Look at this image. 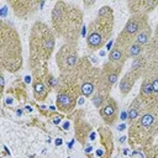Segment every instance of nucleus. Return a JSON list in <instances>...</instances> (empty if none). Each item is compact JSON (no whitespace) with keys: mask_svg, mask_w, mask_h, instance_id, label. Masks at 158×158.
<instances>
[{"mask_svg":"<svg viewBox=\"0 0 158 158\" xmlns=\"http://www.w3.org/2000/svg\"><path fill=\"white\" fill-rule=\"evenodd\" d=\"M75 100H77V89L70 83L69 85L63 86L57 94V106L63 112H68L72 109H74Z\"/></svg>","mask_w":158,"mask_h":158,"instance_id":"423d86ee","label":"nucleus"},{"mask_svg":"<svg viewBox=\"0 0 158 158\" xmlns=\"http://www.w3.org/2000/svg\"><path fill=\"white\" fill-rule=\"evenodd\" d=\"M112 31V10L110 6H102L95 21L90 23L89 35L86 38L88 47L96 51L99 49L106 40L110 37Z\"/></svg>","mask_w":158,"mask_h":158,"instance_id":"7ed1b4c3","label":"nucleus"},{"mask_svg":"<svg viewBox=\"0 0 158 158\" xmlns=\"http://www.w3.org/2000/svg\"><path fill=\"white\" fill-rule=\"evenodd\" d=\"M81 23V11L68 2L58 1L52 11V25L59 36L68 43H75Z\"/></svg>","mask_w":158,"mask_h":158,"instance_id":"f257e3e1","label":"nucleus"},{"mask_svg":"<svg viewBox=\"0 0 158 158\" xmlns=\"http://www.w3.org/2000/svg\"><path fill=\"white\" fill-rule=\"evenodd\" d=\"M151 40H152V30H151V26L147 25V26L136 36L135 43H137V44H139V46L143 47V46L148 44V43L151 42Z\"/></svg>","mask_w":158,"mask_h":158,"instance_id":"f8f14e48","label":"nucleus"},{"mask_svg":"<svg viewBox=\"0 0 158 158\" xmlns=\"http://www.w3.org/2000/svg\"><path fill=\"white\" fill-rule=\"evenodd\" d=\"M143 52L142 49V46L137 44V43H131L127 48H126V54H127V58H137L141 56V53Z\"/></svg>","mask_w":158,"mask_h":158,"instance_id":"2eb2a0df","label":"nucleus"},{"mask_svg":"<svg viewBox=\"0 0 158 158\" xmlns=\"http://www.w3.org/2000/svg\"><path fill=\"white\" fill-rule=\"evenodd\" d=\"M156 120H157L156 118V115L152 111L144 112L143 115L139 116V118L137 120L136 123H132L131 136H133L135 138H137L138 135H139V138H142V133L143 132H148L153 127Z\"/></svg>","mask_w":158,"mask_h":158,"instance_id":"0eeeda50","label":"nucleus"},{"mask_svg":"<svg viewBox=\"0 0 158 158\" xmlns=\"http://www.w3.org/2000/svg\"><path fill=\"white\" fill-rule=\"evenodd\" d=\"M141 105H142V104H141L139 99H136V100L132 102V105H131V107H130V110H128V114H127V118L130 120L131 123H133V122L136 121V118L139 116Z\"/></svg>","mask_w":158,"mask_h":158,"instance_id":"4468645a","label":"nucleus"},{"mask_svg":"<svg viewBox=\"0 0 158 158\" xmlns=\"http://www.w3.org/2000/svg\"><path fill=\"white\" fill-rule=\"evenodd\" d=\"M70 126V123H69V121H65L64 122V130H68V127Z\"/></svg>","mask_w":158,"mask_h":158,"instance_id":"6ab92c4d","label":"nucleus"},{"mask_svg":"<svg viewBox=\"0 0 158 158\" xmlns=\"http://www.w3.org/2000/svg\"><path fill=\"white\" fill-rule=\"evenodd\" d=\"M60 143H62V139H60V138H58V139L56 141V144H60Z\"/></svg>","mask_w":158,"mask_h":158,"instance_id":"4be33fe9","label":"nucleus"},{"mask_svg":"<svg viewBox=\"0 0 158 158\" xmlns=\"http://www.w3.org/2000/svg\"><path fill=\"white\" fill-rule=\"evenodd\" d=\"M33 93H35V96L37 100H43L48 94V88L44 85V83L42 80H37L33 86Z\"/></svg>","mask_w":158,"mask_h":158,"instance_id":"ddd939ff","label":"nucleus"},{"mask_svg":"<svg viewBox=\"0 0 158 158\" xmlns=\"http://www.w3.org/2000/svg\"><path fill=\"white\" fill-rule=\"evenodd\" d=\"M60 120H62L60 116H54V117H53V122H54V123H59Z\"/></svg>","mask_w":158,"mask_h":158,"instance_id":"a211bd4d","label":"nucleus"},{"mask_svg":"<svg viewBox=\"0 0 158 158\" xmlns=\"http://www.w3.org/2000/svg\"><path fill=\"white\" fill-rule=\"evenodd\" d=\"M21 43L16 31L2 22L1 26V64L9 72H15L21 67Z\"/></svg>","mask_w":158,"mask_h":158,"instance_id":"f03ea898","label":"nucleus"},{"mask_svg":"<svg viewBox=\"0 0 158 158\" xmlns=\"http://www.w3.org/2000/svg\"><path fill=\"white\" fill-rule=\"evenodd\" d=\"M144 70H146V57L139 56V57H137V58L133 60L130 72L138 79V78L144 73Z\"/></svg>","mask_w":158,"mask_h":158,"instance_id":"9b49d317","label":"nucleus"},{"mask_svg":"<svg viewBox=\"0 0 158 158\" xmlns=\"http://www.w3.org/2000/svg\"><path fill=\"white\" fill-rule=\"evenodd\" d=\"M151 84H152V89H153L154 98H156V100L158 101V74L154 75V77L151 79Z\"/></svg>","mask_w":158,"mask_h":158,"instance_id":"dca6fc26","label":"nucleus"},{"mask_svg":"<svg viewBox=\"0 0 158 158\" xmlns=\"http://www.w3.org/2000/svg\"><path fill=\"white\" fill-rule=\"evenodd\" d=\"M106 99H105V96L102 95V94H100V93H96L95 95H94V98H93V101H94V105L96 106V107H99V106H101L102 105V102L105 101Z\"/></svg>","mask_w":158,"mask_h":158,"instance_id":"f3484780","label":"nucleus"},{"mask_svg":"<svg viewBox=\"0 0 158 158\" xmlns=\"http://www.w3.org/2000/svg\"><path fill=\"white\" fill-rule=\"evenodd\" d=\"M156 33H158V23H157V32Z\"/></svg>","mask_w":158,"mask_h":158,"instance_id":"5701e85b","label":"nucleus"},{"mask_svg":"<svg viewBox=\"0 0 158 158\" xmlns=\"http://www.w3.org/2000/svg\"><path fill=\"white\" fill-rule=\"evenodd\" d=\"M25 79H26V83H31V77H28V75H27Z\"/></svg>","mask_w":158,"mask_h":158,"instance_id":"aec40b11","label":"nucleus"},{"mask_svg":"<svg viewBox=\"0 0 158 158\" xmlns=\"http://www.w3.org/2000/svg\"><path fill=\"white\" fill-rule=\"evenodd\" d=\"M136 80H137V78H136L131 72L126 73L125 77H123V78L121 79V81H120V91H121L123 95L128 94V91L132 89V86H133V84L136 83Z\"/></svg>","mask_w":158,"mask_h":158,"instance_id":"9d476101","label":"nucleus"},{"mask_svg":"<svg viewBox=\"0 0 158 158\" xmlns=\"http://www.w3.org/2000/svg\"><path fill=\"white\" fill-rule=\"evenodd\" d=\"M57 64L59 69L65 73L70 72L78 63V54L75 43H65L60 47V49L57 53Z\"/></svg>","mask_w":158,"mask_h":158,"instance_id":"39448f33","label":"nucleus"},{"mask_svg":"<svg viewBox=\"0 0 158 158\" xmlns=\"http://www.w3.org/2000/svg\"><path fill=\"white\" fill-rule=\"evenodd\" d=\"M125 127H126L125 125H120V126H118V130H120V131H122V130H125Z\"/></svg>","mask_w":158,"mask_h":158,"instance_id":"412c9836","label":"nucleus"},{"mask_svg":"<svg viewBox=\"0 0 158 158\" xmlns=\"http://www.w3.org/2000/svg\"><path fill=\"white\" fill-rule=\"evenodd\" d=\"M31 58L32 63L36 60H47L54 47V37L52 31L42 22H37L31 32Z\"/></svg>","mask_w":158,"mask_h":158,"instance_id":"20e7f679","label":"nucleus"},{"mask_svg":"<svg viewBox=\"0 0 158 158\" xmlns=\"http://www.w3.org/2000/svg\"><path fill=\"white\" fill-rule=\"evenodd\" d=\"M127 59V54H126V49L123 47H121L120 44H115L114 48H111L110 51V56H109V63H111L115 67H122L125 60Z\"/></svg>","mask_w":158,"mask_h":158,"instance_id":"1a4fd4ad","label":"nucleus"},{"mask_svg":"<svg viewBox=\"0 0 158 158\" xmlns=\"http://www.w3.org/2000/svg\"><path fill=\"white\" fill-rule=\"evenodd\" d=\"M101 117L104 118V121L109 125H111L116 117H117V105H116V101H114L112 99H106L105 100V104L104 106L101 107Z\"/></svg>","mask_w":158,"mask_h":158,"instance_id":"6e6552de","label":"nucleus"}]
</instances>
